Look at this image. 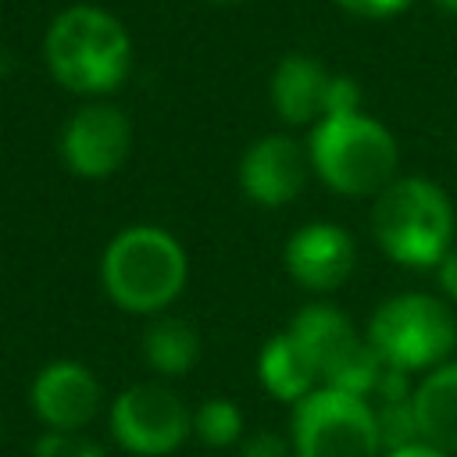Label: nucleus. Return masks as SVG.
I'll return each instance as SVG.
<instances>
[{"label":"nucleus","instance_id":"5701e85b","mask_svg":"<svg viewBox=\"0 0 457 457\" xmlns=\"http://www.w3.org/2000/svg\"><path fill=\"white\" fill-rule=\"evenodd\" d=\"M382 457H453V453H446V450H436V446H428V443H411V446L389 450V453H382Z\"/></svg>","mask_w":457,"mask_h":457},{"label":"nucleus","instance_id":"2eb2a0df","mask_svg":"<svg viewBox=\"0 0 457 457\" xmlns=\"http://www.w3.org/2000/svg\"><path fill=\"white\" fill-rule=\"evenodd\" d=\"M257 378H261V386L271 396L289 400V403L303 400L307 393H314L321 386L318 364L311 361V353L303 350V343L289 328L275 332L261 346V353H257Z\"/></svg>","mask_w":457,"mask_h":457},{"label":"nucleus","instance_id":"39448f33","mask_svg":"<svg viewBox=\"0 0 457 457\" xmlns=\"http://www.w3.org/2000/svg\"><path fill=\"white\" fill-rule=\"evenodd\" d=\"M364 336L386 368L432 371L457 346V318L443 296L396 293L375 307Z\"/></svg>","mask_w":457,"mask_h":457},{"label":"nucleus","instance_id":"4be33fe9","mask_svg":"<svg viewBox=\"0 0 457 457\" xmlns=\"http://www.w3.org/2000/svg\"><path fill=\"white\" fill-rule=\"evenodd\" d=\"M436 278H439L443 296L457 303V246H450V250L443 253V261L436 264Z\"/></svg>","mask_w":457,"mask_h":457},{"label":"nucleus","instance_id":"9b49d317","mask_svg":"<svg viewBox=\"0 0 457 457\" xmlns=\"http://www.w3.org/2000/svg\"><path fill=\"white\" fill-rule=\"evenodd\" d=\"M282 261L296 286H303L311 293H332L350 278V271L357 264V250L343 225L311 221L286 239Z\"/></svg>","mask_w":457,"mask_h":457},{"label":"nucleus","instance_id":"dca6fc26","mask_svg":"<svg viewBox=\"0 0 457 457\" xmlns=\"http://www.w3.org/2000/svg\"><path fill=\"white\" fill-rule=\"evenodd\" d=\"M143 361L164 378L193 371L200 361L196 325L186 318H175V314H157L143 332Z\"/></svg>","mask_w":457,"mask_h":457},{"label":"nucleus","instance_id":"412c9836","mask_svg":"<svg viewBox=\"0 0 457 457\" xmlns=\"http://www.w3.org/2000/svg\"><path fill=\"white\" fill-rule=\"evenodd\" d=\"M336 4L357 18H393V14L407 11L414 0H336Z\"/></svg>","mask_w":457,"mask_h":457},{"label":"nucleus","instance_id":"4468645a","mask_svg":"<svg viewBox=\"0 0 457 457\" xmlns=\"http://www.w3.org/2000/svg\"><path fill=\"white\" fill-rule=\"evenodd\" d=\"M414 418L421 443L457 453V361H443L418 378Z\"/></svg>","mask_w":457,"mask_h":457},{"label":"nucleus","instance_id":"9d476101","mask_svg":"<svg viewBox=\"0 0 457 457\" xmlns=\"http://www.w3.org/2000/svg\"><path fill=\"white\" fill-rule=\"evenodd\" d=\"M100 400L104 389L96 375L71 357L43 364L29 389L32 414L54 432H82L100 414Z\"/></svg>","mask_w":457,"mask_h":457},{"label":"nucleus","instance_id":"ddd939ff","mask_svg":"<svg viewBox=\"0 0 457 457\" xmlns=\"http://www.w3.org/2000/svg\"><path fill=\"white\" fill-rule=\"evenodd\" d=\"M332 75L307 54H289L271 71V104L286 125H318L325 118Z\"/></svg>","mask_w":457,"mask_h":457},{"label":"nucleus","instance_id":"423d86ee","mask_svg":"<svg viewBox=\"0 0 457 457\" xmlns=\"http://www.w3.org/2000/svg\"><path fill=\"white\" fill-rule=\"evenodd\" d=\"M286 328L303 343V350L318 364L321 386L350 393V396H371L375 393L386 364L371 350L368 336H357L353 321L339 307L307 303L293 314V321Z\"/></svg>","mask_w":457,"mask_h":457},{"label":"nucleus","instance_id":"f3484780","mask_svg":"<svg viewBox=\"0 0 457 457\" xmlns=\"http://www.w3.org/2000/svg\"><path fill=\"white\" fill-rule=\"evenodd\" d=\"M193 436L204 446L225 450L243 439V411L228 396H211L193 411Z\"/></svg>","mask_w":457,"mask_h":457},{"label":"nucleus","instance_id":"a211bd4d","mask_svg":"<svg viewBox=\"0 0 457 457\" xmlns=\"http://www.w3.org/2000/svg\"><path fill=\"white\" fill-rule=\"evenodd\" d=\"M32 457H107L100 443H93L82 432H54L46 428L32 443Z\"/></svg>","mask_w":457,"mask_h":457},{"label":"nucleus","instance_id":"1a4fd4ad","mask_svg":"<svg viewBox=\"0 0 457 457\" xmlns=\"http://www.w3.org/2000/svg\"><path fill=\"white\" fill-rule=\"evenodd\" d=\"M132 150V121L121 107L93 100L82 104L61 129V161L79 179L114 175Z\"/></svg>","mask_w":457,"mask_h":457},{"label":"nucleus","instance_id":"7ed1b4c3","mask_svg":"<svg viewBox=\"0 0 457 457\" xmlns=\"http://www.w3.org/2000/svg\"><path fill=\"white\" fill-rule=\"evenodd\" d=\"M457 214L443 186L421 175L393 179L371 204V232L382 253L403 268H436L453 246Z\"/></svg>","mask_w":457,"mask_h":457},{"label":"nucleus","instance_id":"20e7f679","mask_svg":"<svg viewBox=\"0 0 457 457\" xmlns=\"http://www.w3.org/2000/svg\"><path fill=\"white\" fill-rule=\"evenodd\" d=\"M311 171L343 196H378L400 164L393 132L364 111L325 114L307 143Z\"/></svg>","mask_w":457,"mask_h":457},{"label":"nucleus","instance_id":"393cba45","mask_svg":"<svg viewBox=\"0 0 457 457\" xmlns=\"http://www.w3.org/2000/svg\"><path fill=\"white\" fill-rule=\"evenodd\" d=\"M214 4H228V0H214Z\"/></svg>","mask_w":457,"mask_h":457},{"label":"nucleus","instance_id":"aec40b11","mask_svg":"<svg viewBox=\"0 0 457 457\" xmlns=\"http://www.w3.org/2000/svg\"><path fill=\"white\" fill-rule=\"evenodd\" d=\"M239 457H296V453H293V443H289V439H282L278 432L261 428V432L243 436Z\"/></svg>","mask_w":457,"mask_h":457},{"label":"nucleus","instance_id":"f03ea898","mask_svg":"<svg viewBox=\"0 0 457 457\" xmlns=\"http://www.w3.org/2000/svg\"><path fill=\"white\" fill-rule=\"evenodd\" d=\"M189 261L182 243L157 225H129L104 246L100 286L129 314H164L186 289Z\"/></svg>","mask_w":457,"mask_h":457},{"label":"nucleus","instance_id":"b1692460","mask_svg":"<svg viewBox=\"0 0 457 457\" xmlns=\"http://www.w3.org/2000/svg\"><path fill=\"white\" fill-rule=\"evenodd\" d=\"M436 7H443V11H450V14H457V0H432Z\"/></svg>","mask_w":457,"mask_h":457},{"label":"nucleus","instance_id":"0eeeda50","mask_svg":"<svg viewBox=\"0 0 457 457\" xmlns=\"http://www.w3.org/2000/svg\"><path fill=\"white\" fill-rule=\"evenodd\" d=\"M289 428L296 457H382V436L368 396L318 386L293 403Z\"/></svg>","mask_w":457,"mask_h":457},{"label":"nucleus","instance_id":"f257e3e1","mask_svg":"<svg viewBox=\"0 0 457 457\" xmlns=\"http://www.w3.org/2000/svg\"><path fill=\"white\" fill-rule=\"evenodd\" d=\"M43 57L50 75L79 96L114 93L132 64L129 29L96 4L64 7L43 39Z\"/></svg>","mask_w":457,"mask_h":457},{"label":"nucleus","instance_id":"6ab92c4d","mask_svg":"<svg viewBox=\"0 0 457 457\" xmlns=\"http://www.w3.org/2000/svg\"><path fill=\"white\" fill-rule=\"evenodd\" d=\"M361 111V86L350 75H332L328 96H325V114H350Z\"/></svg>","mask_w":457,"mask_h":457},{"label":"nucleus","instance_id":"f8f14e48","mask_svg":"<svg viewBox=\"0 0 457 457\" xmlns=\"http://www.w3.org/2000/svg\"><path fill=\"white\" fill-rule=\"evenodd\" d=\"M307 154L293 136L271 132L246 146L239 161V186L257 207H286L307 182Z\"/></svg>","mask_w":457,"mask_h":457},{"label":"nucleus","instance_id":"6e6552de","mask_svg":"<svg viewBox=\"0 0 457 457\" xmlns=\"http://www.w3.org/2000/svg\"><path fill=\"white\" fill-rule=\"evenodd\" d=\"M193 432V411L161 382H136L111 403V436L136 457L175 453Z\"/></svg>","mask_w":457,"mask_h":457}]
</instances>
